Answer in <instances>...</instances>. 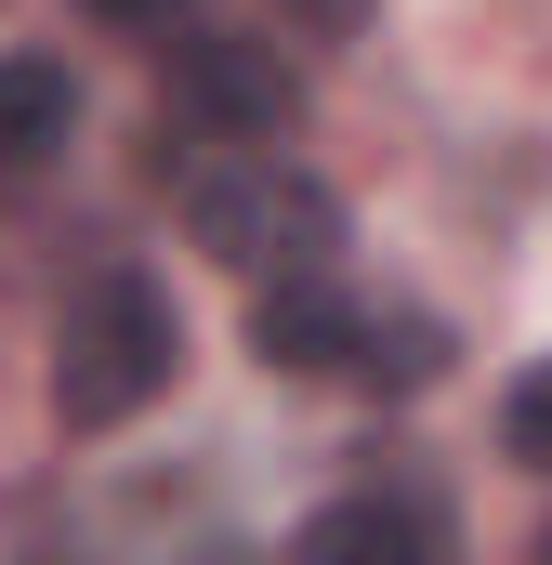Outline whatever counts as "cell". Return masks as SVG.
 <instances>
[{"label": "cell", "instance_id": "obj_9", "mask_svg": "<svg viewBox=\"0 0 552 565\" xmlns=\"http://www.w3.org/2000/svg\"><path fill=\"white\" fill-rule=\"evenodd\" d=\"M93 13H106V26H171L184 0H93Z\"/></svg>", "mask_w": 552, "mask_h": 565}, {"label": "cell", "instance_id": "obj_10", "mask_svg": "<svg viewBox=\"0 0 552 565\" xmlns=\"http://www.w3.org/2000/svg\"><path fill=\"white\" fill-rule=\"evenodd\" d=\"M527 565H552V526H540V553H527Z\"/></svg>", "mask_w": 552, "mask_h": 565}, {"label": "cell", "instance_id": "obj_1", "mask_svg": "<svg viewBox=\"0 0 552 565\" xmlns=\"http://www.w3.org/2000/svg\"><path fill=\"white\" fill-rule=\"evenodd\" d=\"M171 369H184L171 289L132 277V264H106V277L66 302V329H53V422H66V434H119L132 408L171 395Z\"/></svg>", "mask_w": 552, "mask_h": 565}, {"label": "cell", "instance_id": "obj_5", "mask_svg": "<svg viewBox=\"0 0 552 565\" xmlns=\"http://www.w3.org/2000/svg\"><path fill=\"white\" fill-rule=\"evenodd\" d=\"M66 119H79V79L53 53H0V184H26L66 145Z\"/></svg>", "mask_w": 552, "mask_h": 565}, {"label": "cell", "instance_id": "obj_6", "mask_svg": "<svg viewBox=\"0 0 552 565\" xmlns=\"http://www.w3.org/2000/svg\"><path fill=\"white\" fill-rule=\"evenodd\" d=\"M289 565H434V526H421L408 500H329L289 540Z\"/></svg>", "mask_w": 552, "mask_h": 565}, {"label": "cell", "instance_id": "obj_2", "mask_svg": "<svg viewBox=\"0 0 552 565\" xmlns=\"http://www.w3.org/2000/svg\"><path fill=\"white\" fill-rule=\"evenodd\" d=\"M184 237L211 264H237V277L289 289V277H329L342 264V198L316 171H289V158H211L184 184Z\"/></svg>", "mask_w": 552, "mask_h": 565}, {"label": "cell", "instance_id": "obj_4", "mask_svg": "<svg viewBox=\"0 0 552 565\" xmlns=\"http://www.w3.org/2000/svg\"><path fill=\"white\" fill-rule=\"evenodd\" d=\"M251 355H264V369H289V382L342 369V355H355V302H342L329 277H289V289H264V302H251Z\"/></svg>", "mask_w": 552, "mask_h": 565}, {"label": "cell", "instance_id": "obj_8", "mask_svg": "<svg viewBox=\"0 0 552 565\" xmlns=\"http://www.w3.org/2000/svg\"><path fill=\"white\" fill-rule=\"evenodd\" d=\"M500 447H513L527 473H552V355L513 382V395H500Z\"/></svg>", "mask_w": 552, "mask_h": 565}, {"label": "cell", "instance_id": "obj_3", "mask_svg": "<svg viewBox=\"0 0 552 565\" xmlns=\"http://www.w3.org/2000/svg\"><path fill=\"white\" fill-rule=\"evenodd\" d=\"M171 106L184 119H211V132H289L302 119V79H289V53L276 40H171Z\"/></svg>", "mask_w": 552, "mask_h": 565}, {"label": "cell", "instance_id": "obj_7", "mask_svg": "<svg viewBox=\"0 0 552 565\" xmlns=\"http://www.w3.org/2000/svg\"><path fill=\"white\" fill-rule=\"evenodd\" d=\"M342 369H369V382H434L447 369V329L434 316H355V355Z\"/></svg>", "mask_w": 552, "mask_h": 565}]
</instances>
